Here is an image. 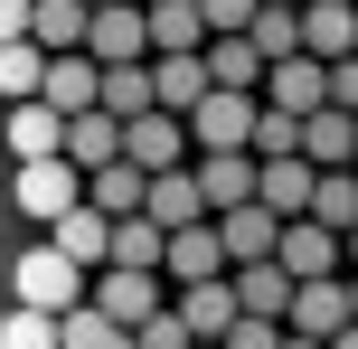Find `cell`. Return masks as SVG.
<instances>
[{"label":"cell","instance_id":"obj_28","mask_svg":"<svg viewBox=\"0 0 358 349\" xmlns=\"http://www.w3.org/2000/svg\"><path fill=\"white\" fill-rule=\"evenodd\" d=\"M10 151H19V161H48V151H57V113L38 104V94L10 104Z\"/></svg>","mask_w":358,"mask_h":349},{"label":"cell","instance_id":"obj_1","mask_svg":"<svg viewBox=\"0 0 358 349\" xmlns=\"http://www.w3.org/2000/svg\"><path fill=\"white\" fill-rule=\"evenodd\" d=\"M179 132H189L198 151H245V132H255V94H236V85H208L189 113H179Z\"/></svg>","mask_w":358,"mask_h":349},{"label":"cell","instance_id":"obj_30","mask_svg":"<svg viewBox=\"0 0 358 349\" xmlns=\"http://www.w3.org/2000/svg\"><path fill=\"white\" fill-rule=\"evenodd\" d=\"M38 66H48V48H29V38H0V94H38Z\"/></svg>","mask_w":358,"mask_h":349},{"label":"cell","instance_id":"obj_34","mask_svg":"<svg viewBox=\"0 0 358 349\" xmlns=\"http://www.w3.org/2000/svg\"><path fill=\"white\" fill-rule=\"evenodd\" d=\"M189 10H198V19H208V29H245V19H255V10H264V0H189Z\"/></svg>","mask_w":358,"mask_h":349},{"label":"cell","instance_id":"obj_16","mask_svg":"<svg viewBox=\"0 0 358 349\" xmlns=\"http://www.w3.org/2000/svg\"><path fill=\"white\" fill-rule=\"evenodd\" d=\"M189 180H198V208H208V218L217 208H245L255 199V151H208Z\"/></svg>","mask_w":358,"mask_h":349},{"label":"cell","instance_id":"obj_33","mask_svg":"<svg viewBox=\"0 0 358 349\" xmlns=\"http://www.w3.org/2000/svg\"><path fill=\"white\" fill-rule=\"evenodd\" d=\"M273 340H283V321H255V312H236L217 331V349H273Z\"/></svg>","mask_w":358,"mask_h":349},{"label":"cell","instance_id":"obj_5","mask_svg":"<svg viewBox=\"0 0 358 349\" xmlns=\"http://www.w3.org/2000/svg\"><path fill=\"white\" fill-rule=\"evenodd\" d=\"M123 161H132V170H179V161H189V132H179V113H161V104L123 113Z\"/></svg>","mask_w":358,"mask_h":349},{"label":"cell","instance_id":"obj_19","mask_svg":"<svg viewBox=\"0 0 358 349\" xmlns=\"http://www.w3.org/2000/svg\"><path fill=\"white\" fill-rule=\"evenodd\" d=\"M227 283H236V312H255V321H283V293H292V274L273 255H255V264H227Z\"/></svg>","mask_w":358,"mask_h":349},{"label":"cell","instance_id":"obj_29","mask_svg":"<svg viewBox=\"0 0 358 349\" xmlns=\"http://www.w3.org/2000/svg\"><path fill=\"white\" fill-rule=\"evenodd\" d=\"M245 151H255V161H283V151H302V113H273V104H255Z\"/></svg>","mask_w":358,"mask_h":349},{"label":"cell","instance_id":"obj_18","mask_svg":"<svg viewBox=\"0 0 358 349\" xmlns=\"http://www.w3.org/2000/svg\"><path fill=\"white\" fill-rule=\"evenodd\" d=\"M104 208H85V199H76V208H57V218H48V245H57V255H66V264H85V274H94V264H104Z\"/></svg>","mask_w":358,"mask_h":349},{"label":"cell","instance_id":"obj_10","mask_svg":"<svg viewBox=\"0 0 358 349\" xmlns=\"http://www.w3.org/2000/svg\"><path fill=\"white\" fill-rule=\"evenodd\" d=\"M38 104H48L57 123L85 113V104H94V57H85V48H57L48 66H38Z\"/></svg>","mask_w":358,"mask_h":349},{"label":"cell","instance_id":"obj_20","mask_svg":"<svg viewBox=\"0 0 358 349\" xmlns=\"http://www.w3.org/2000/svg\"><path fill=\"white\" fill-rule=\"evenodd\" d=\"M142 76H151V104H161V113H189L198 94H208V66H198V48H189V57H142Z\"/></svg>","mask_w":358,"mask_h":349},{"label":"cell","instance_id":"obj_9","mask_svg":"<svg viewBox=\"0 0 358 349\" xmlns=\"http://www.w3.org/2000/svg\"><path fill=\"white\" fill-rule=\"evenodd\" d=\"M57 151H66L76 170H104V161H123V113H104V104L66 113V123H57Z\"/></svg>","mask_w":358,"mask_h":349},{"label":"cell","instance_id":"obj_21","mask_svg":"<svg viewBox=\"0 0 358 349\" xmlns=\"http://www.w3.org/2000/svg\"><path fill=\"white\" fill-rule=\"evenodd\" d=\"M142 218L161 227V236L189 227V218H208V208H198V180H189V170H151V180H142Z\"/></svg>","mask_w":358,"mask_h":349},{"label":"cell","instance_id":"obj_7","mask_svg":"<svg viewBox=\"0 0 358 349\" xmlns=\"http://www.w3.org/2000/svg\"><path fill=\"white\" fill-rule=\"evenodd\" d=\"M85 199V170L66 161V151H48V161H19V208H29L38 227L57 218V208H76Z\"/></svg>","mask_w":358,"mask_h":349},{"label":"cell","instance_id":"obj_14","mask_svg":"<svg viewBox=\"0 0 358 349\" xmlns=\"http://www.w3.org/2000/svg\"><path fill=\"white\" fill-rule=\"evenodd\" d=\"M198 66H208V85H236V94H255L264 57H255V38H245V29H208V38H198Z\"/></svg>","mask_w":358,"mask_h":349},{"label":"cell","instance_id":"obj_22","mask_svg":"<svg viewBox=\"0 0 358 349\" xmlns=\"http://www.w3.org/2000/svg\"><path fill=\"white\" fill-rule=\"evenodd\" d=\"M208 227H217V245H227V264H255V255H273V218H264L255 199H245V208H217Z\"/></svg>","mask_w":358,"mask_h":349},{"label":"cell","instance_id":"obj_24","mask_svg":"<svg viewBox=\"0 0 358 349\" xmlns=\"http://www.w3.org/2000/svg\"><path fill=\"white\" fill-rule=\"evenodd\" d=\"M104 264H142V274H161V227L132 208V218H113L104 227Z\"/></svg>","mask_w":358,"mask_h":349},{"label":"cell","instance_id":"obj_13","mask_svg":"<svg viewBox=\"0 0 358 349\" xmlns=\"http://www.w3.org/2000/svg\"><path fill=\"white\" fill-rule=\"evenodd\" d=\"M349 151H358V113L349 104H311L302 113V161L311 170H349Z\"/></svg>","mask_w":358,"mask_h":349},{"label":"cell","instance_id":"obj_27","mask_svg":"<svg viewBox=\"0 0 358 349\" xmlns=\"http://www.w3.org/2000/svg\"><path fill=\"white\" fill-rule=\"evenodd\" d=\"M57 349H132V331L104 321L94 302H76V312H57Z\"/></svg>","mask_w":358,"mask_h":349},{"label":"cell","instance_id":"obj_36","mask_svg":"<svg viewBox=\"0 0 358 349\" xmlns=\"http://www.w3.org/2000/svg\"><path fill=\"white\" fill-rule=\"evenodd\" d=\"M264 10H292V0H264Z\"/></svg>","mask_w":358,"mask_h":349},{"label":"cell","instance_id":"obj_15","mask_svg":"<svg viewBox=\"0 0 358 349\" xmlns=\"http://www.w3.org/2000/svg\"><path fill=\"white\" fill-rule=\"evenodd\" d=\"M170 312H179V331H189V340H217V331L236 321V283H227V274H198V283H179Z\"/></svg>","mask_w":358,"mask_h":349},{"label":"cell","instance_id":"obj_23","mask_svg":"<svg viewBox=\"0 0 358 349\" xmlns=\"http://www.w3.org/2000/svg\"><path fill=\"white\" fill-rule=\"evenodd\" d=\"M19 38H29V48H76V38H85V0H29V29H19Z\"/></svg>","mask_w":358,"mask_h":349},{"label":"cell","instance_id":"obj_37","mask_svg":"<svg viewBox=\"0 0 358 349\" xmlns=\"http://www.w3.org/2000/svg\"><path fill=\"white\" fill-rule=\"evenodd\" d=\"M189 349H217V340H189Z\"/></svg>","mask_w":358,"mask_h":349},{"label":"cell","instance_id":"obj_11","mask_svg":"<svg viewBox=\"0 0 358 349\" xmlns=\"http://www.w3.org/2000/svg\"><path fill=\"white\" fill-rule=\"evenodd\" d=\"M161 274H170V283L227 274V245H217V227H208V218H189V227H170V236H161Z\"/></svg>","mask_w":358,"mask_h":349},{"label":"cell","instance_id":"obj_4","mask_svg":"<svg viewBox=\"0 0 358 349\" xmlns=\"http://www.w3.org/2000/svg\"><path fill=\"white\" fill-rule=\"evenodd\" d=\"M85 302H94L104 321H123V331H132V321H151V312H161L170 293H161V274H142V264H94Z\"/></svg>","mask_w":358,"mask_h":349},{"label":"cell","instance_id":"obj_26","mask_svg":"<svg viewBox=\"0 0 358 349\" xmlns=\"http://www.w3.org/2000/svg\"><path fill=\"white\" fill-rule=\"evenodd\" d=\"M302 218H321L330 236H349V218H358V180H349V170H311V199H302Z\"/></svg>","mask_w":358,"mask_h":349},{"label":"cell","instance_id":"obj_6","mask_svg":"<svg viewBox=\"0 0 358 349\" xmlns=\"http://www.w3.org/2000/svg\"><path fill=\"white\" fill-rule=\"evenodd\" d=\"M273 264H283L292 283L302 274H340V236H330L321 218H273Z\"/></svg>","mask_w":358,"mask_h":349},{"label":"cell","instance_id":"obj_12","mask_svg":"<svg viewBox=\"0 0 358 349\" xmlns=\"http://www.w3.org/2000/svg\"><path fill=\"white\" fill-rule=\"evenodd\" d=\"M292 29H302V57H321V66L358 48V10H349V0H302V10H292Z\"/></svg>","mask_w":358,"mask_h":349},{"label":"cell","instance_id":"obj_17","mask_svg":"<svg viewBox=\"0 0 358 349\" xmlns=\"http://www.w3.org/2000/svg\"><path fill=\"white\" fill-rule=\"evenodd\" d=\"M198 38H208V19L189 0H142V57H189Z\"/></svg>","mask_w":358,"mask_h":349},{"label":"cell","instance_id":"obj_2","mask_svg":"<svg viewBox=\"0 0 358 349\" xmlns=\"http://www.w3.org/2000/svg\"><path fill=\"white\" fill-rule=\"evenodd\" d=\"M349 321H358V302H349L340 274H302L283 293V331H302V340H330V331H349Z\"/></svg>","mask_w":358,"mask_h":349},{"label":"cell","instance_id":"obj_32","mask_svg":"<svg viewBox=\"0 0 358 349\" xmlns=\"http://www.w3.org/2000/svg\"><path fill=\"white\" fill-rule=\"evenodd\" d=\"M0 349H57V312H29V302H19V312L0 321Z\"/></svg>","mask_w":358,"mask_h":349},{"label":"cell","instance_id":"obj_25","mask_svg":"<svg viewBox=\"0 0 358 349\" xmlns=\"http://www.w3.org/2000/svg\"><path fill=\"white\" fill-rule=\"evenodd\" d=\"M142 180H151V170H132V161L85 170V208H104V218H132V208H142Z\"/></svg>","mask_w":358,"mask_h":349},{"label":"cell","instance_id":"obj_3","mask_svg":"<svg viewBox=\"0 0 358 349\" xmlns=\"http://www.w3.org/2000/svg\"><path fill=\"white\" fill-rule=\"evenodd\" d=\"M10 283H19V302H29V312H76V302H85V264H66L57 245H29Z\"/></svg>","mask_w":358,"mask_h":349},{"label":"cell","instance_id":"obj_38","mask_svg":"<svg viewBox=\"0 0 358 349\" xmlns=\"http://www.w3.org/2000/svg\"><path fill=\"white\" fill-rule=\"evenodd\" d=\"M85 10H104V0H85Z\"/></svg>","mask_w":358,"mask_h":349},{"label":"cell","instance_id":"obj_8","mask_svg":"<svg viewBox=\"0 0 358 349\" xmlns=\"http://www.w3.org/2000/svg\"><path fill=\"white\" fill-rule=\"evenodd\" d=\"M76 48H85L94 66L142 57V0H104V10H85V38H76Z\"/></svg>","mask_w":358,"mask_h":349},{"label":"cell","instance_id":"obj_35","mask_svg":"<svg viewBox=\"0 0 358 349\" xmlns=\"http://www.w3.org/2000/svg\"><path fill=\"white\" fill-rule=\"evenodd\" d=\"M29 29V0H0V38H19Z\"/></svg>","mask_w":358,"mask_h":349},{"label":"cell","instance_id":"obj_31","mask_svg":"<svg viewBox=\"0 0 358 349\" xmlns=\"http://www.w3.org/2000/svg\"><path fill=\"white\" fill-rule=\"evenodd\" d=\"M292 10H302V0H292ZM292 10H255V19H245L255 57H292V48H302V29H292Z\"/></svg>","mask_w":358,"mask_h":349}]
</instances>
